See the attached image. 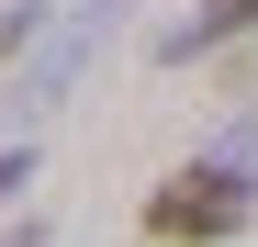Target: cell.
<instances>
[{
  "label": "cell",
  "mask_w": 258,
  "mask_h": 247,
  "mask_svg": "<svg viewBox=\"0 0 258 247\" xmlns=\"http://www.w3.org/2000/svg\"><path fill=\"white\" fill-rule=\"evenodd\" d=\"M247 214H258V191H247L236 169H213V157H191V169H168V180L146 191V236H157V247H225Z\"/></svg>",
  "instance_id": "cell-1"
},
{
  "label": "cell",
  "mask_w": 258,
  "mask_h": 247,
  "mask_svg": "<svg viewBox=\"0 0 258 247\" xmlns=\"http://www.w3.org/2000/svg\"><path fill=\"white\" fill-rule=\"evenodd\" d=\"M101 12H112V0H90V12H79V23L56 34V45H45V56H34V68H23V112H45V101L68 90V68H79V56H90V34H101Z\"/></svg>",
  "instance_id": "cell-2"
},
{
  "label": "cell",
  "mask_w": 258,
  "mask_h": 247,
  "mask_svg": "<svg viewBox=\"0 0 258 247\" xmlns=\"http://www.w3.org/2000/svg\"><path fill=\"white\" fill-rule=\"evenodd\" d=\"M236 34H258V0H202L191 23L157 34V56H202V45H236Z\"/></svg>",
  "instance_id": "cell-3"
},
{
  "label": "cell",
  "mask_w": 258,
  "mask_h": 247,
  "mask_svg": "<svg viewBox=\"0 0 258 247\" xmlns=\"http://www.w3.org/2000/svg\"><path fill=\"white\" fill-rule=\"evenodd\" d=\"M34 34H45V0H0V56H23Z\"/></svg>",
  "instance_id": "cell-4"
},
{
  "label": "cell",
  "mask_w": 258,
  "mask_h": 247,
  "mask_svg": "<svg viewBox=\"0 0 258 247\" xmlns=\"http://www.w3.org/2000/svg\"><path fill=\"white\" fill-rule=\"evenodd\" d=\"M213 169H236V180H247V191H258V112H247V124H236V135H225V146H213Z\"/></svg>",
  "instance_id": "cell-5"
},
{
  "label": "cell",
  "mask_w": 258,
  "mask_h": 247,
  "mask_svg": "<svg viewBox=\"0 0 258 247\" xmlns=\"http://www.w3.org/2000/svg\"><path fill=\"white\" fill-rule=\"evenodd\" d=\"M34 191V146H0V202H23Z\"/></svg>",
  "instance_id": "cell-6"
},
{
  "label": "cell",
  "mask_w": 258,
  "mask_h": 247,
  "mask_svg": "<svg viewBox=\"0 0 258 247\" xmlns=\"http://www.w3.org/2000/svg\"><path fill=\"white\" fill-rule=\"evenodd\" d=\"M0 247H45V225H34V214H23V236H0Z\"/></svg>",
  "instance_id": "cell-7"
}]
</instances>
